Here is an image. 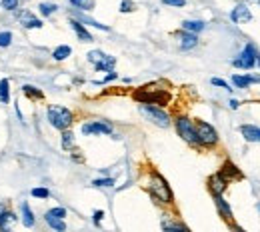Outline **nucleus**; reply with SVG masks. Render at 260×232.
I'll return each mask as SVG.
<instances>
[{
    "mask_svg": "<svg viewBox=\"0 0 260 232\" xmlns=\"http://www.w3.org/2000/svg\"><path fill=\"white\" fill-rule=\"evenodd\" d=\"M46 118H48V122H50V126L52 128H56V130H66V128H70L72 126V122H74V114H72V110H68L66 106H48V110H46Z\"/></svg>",
    "mask_w": 260,
    "mask_h": 232,
    "instance_id": "1",
    "label": "nucleus"
},
{
    "mask_svg": "<svg viewBox=\"0 0 260 232\" xmlns=\"http://www.w3.org/2000/svg\"><path fill=\"white\" fill-rule=\"evenodd\" d=\"M148 192L152 194V198L156 202H162V204H172V190L168 186V182L164 180L158 172H152L150 174V180H148Z\"/></svg>",
    "mask_w": 260,
    "mask_h": 232,
    "instance_id": "2",
    "label": "nucleus"
},
{
    "mask_svg": "<svg viewBox=\"0 0 260 232\" xmlns=\"http://www.w3.org/2000/svg\"><path fill=\"white\" fill-rule=\"evenodd\" d=\"M140 114L150 120L152 124L160 126V128H168L170 126V116L168 112H164L162 108H158L156 104H140Z\"/></svg>",
    "mask_w": 260,
    "mask_h": 232,
    "instance_id": "3",
    "label": "nucleus"
},
{
    "mask_svg": "<svg viewBox=\"0 0 260 232\" xmlns=\"http://www.w3.org/2000/svg\"><path fill=\"white\" fill-rule=\"evenodd\" d=\"M258 58H260V54H258V50H256V46H254V44H246L244 50L232 60V67L242 68V70H250V68L256 67Z\"/></svg>",
    "mask_w": 260,
    "mask_h": 232,
    "instance_id": "4",
    "label": "nucleus"
},
{
    "mask_svg": "<svg viewBox=\"0 0 260 232\" xmlns=\"http://www.w3.org/2000/svg\"><path fill=\"white\" fill-rule=\"evenodd\" d=\"M196 128V136H198V144L200 146H214L218 144V132L214 130L212 124L204 122V120H198L194 124Z\"/></svg>",
    "mask_w": 260,
    "mask_h": 232,
    "instance_id": "5",
    "label": "nucleus"
},
{
    "mask_svg": "<svg viewBox=\"0 0 260 232\" xmlns=\"http://www.w3.org/2000/svg\"><path fill=\"white\" fill-rule=\"evenodd\" d=\"M174 126H176V132L182 140H186L188 144H194L198 146V136H196V128H194V122L186 116H178L174 120Z\"/></svg>",
    "mask_w": 260,
    "mask_h": 232,
    "instance_id": "6",
    "label": "nucleus"
},
{
    "mask_svg": "<svg viewBox=\"0 0 260 232\" xmlns=\"http://www.w3.org/2000/svg\"><path fill=\"white\" fill-rule=\"evenodd\" d=\"M86 58H88L90 64H94V68H96L98 72H110L114 68V64H116V58L114 56H108V54H104L100 50H90L86 54Z\"/></svg>",
    "mask_w": 260,
    "mask_h": 232,
    "instance_id": "7",
    "label": "nucleus"
},
{
    "mask_svg": "<svg viewBox=\"0 0 260 232\" xmlns=\"http://www.w3.org/2000/svg\"><path fill=\"white\" fill-rule=\"evenodd\" d=\"M134 98L140 100L142 104H158V106H164L170 96L166 92H160V90H142V92H136Z\"/></svg>",
    "mask_w": 260,
    "mask_h": 232,
    "instance_id": "8",
    "label": "nucleus"
},
{
    "mask_svg": "<svg viewBox=\"0 0 260 232\" xmlns=\"http://www.w3.org/2000/svg\"><path fill=\"white\" fill-rule=\"evenodd\" d=\"M16 18H18V22H20L24 28H28V30H36V28H42V26H44V22H42L38 16H34L30 10H18V12H16Z\"/></svg>",
    "mask_w": 260,
    "mask_h": 232,
    "instance_id": "9",
    "label": "nucleus"
},
{
    "mask_svg": "<svg viewBox=\"0 0 260 232\" xmlns=\"http://www.w3.org/2000/svg\"><path fill=\"white\" fill-rule=\"evenodd\" d=\"M82 134L84 136H92V134H112V126L104 120H92V122H84L82 124Z\"/></svg>",
    "mask_w": 260,
    "mask_h": 232,
    "instance_id": "10",
    "label": "nucleus"
},
{
    "mask_svg": "<svg viewBox=\"0 0 260 232\" xmlns=\"http://www.w3.org/2000/svg\"><path fill=\"white\" fill-rule=\"evenodd\" d=\"M230 20H232L234 24H246V22L252 20V12H250V8H248L246 4H238V6L232 8Z\"/></svg>",
    "mask_w": 260,
    "mask_h": 232,
    "instance_id": "11",
    "label": "nucleus"
},
{
    "mask_svg": "<svg viewBox=\"0 0 260 232\" xmlns=\"http://www.w3.org/2000/svg\"><path fill=\"white\" fill-rule=\"evenodd\" d=\"M226 184H228V178L222 172H216V174H212L208 178V188H210L212 194H222L224 188H226Z\"/></svg>",
    "mask_w": 260,
    "mask_h": 232,
    "instance_id": "12",
    "label": "nucleus"
},
{
    "mask_svg": "<svg viewBox=\"0 0 260 232\" xmlns=\"http://www.w3.org/2000/svg\"><path fill=\"white\" fill-rule=\"evenodd\" d=\"M20 220H22V224L26 228H32L34 224H36V216H34L32 208H30V204L26 200L20 202Z\"/></svg>",
    "mask_w": 260,
    "mask_h": 232,
    "instance_id": "13",
    "label": "nucleus"
},
{
    "mask_svg": "<svg viewBox=\"0 0 260 232\" xmlns=\"http://www.w3.org/2000/svg\"><path fill=\"white\" fill-rule=\"evenodd\" d=\"M70 26H72V30L76 32L78 40H82V42H92V40H94L92 34L84 28V24H82L78 18H70Z\"/></svg>",
    "mask_w": 260,
    "mask_h": 232,
    "instance_id": "14",
    "label": "nucleus"
},
{
    "mask_svg": "<svg viewBox=\"0 0 260 232\" xmlns=\"http://www.w3.org/2000/svg\"><path fill=\"white\" fill-rule=\"evenodd\" d=\"M252 82H260V76H252V74H234L232 76V84L236 88H248Z\"/></svg>",
    "mask_w": 260,
    "mask_h": 232,
    "instance_id": "15",
    "label": "nucleus"
},
{
    "mask_svg": "<svg viewBox=\"0 0 260 232\" xmlns=\"http://www.w3.org/2000/svg\"><path fill=\"white\" fill-rule=\"evenodd\" d=\"M178 38H180V48H182V50H190V48H196V46H198V36H196L194 32L182 30V32L178 34Z\"/></svg>",
    "mask_w": 260,
    "mask_h": 232,
    "instance_id": "16",
    "label": "nucleus"
},
{
    "mask_svg": "<svg viewBox=\"0 0 260 232\" xmlns=\"http://www.w3.org/2000/svg\"><path fill=\"white\" fill-rule=\"evenodd\" d=\"M212 196H214V204H216V208H218L220 216L230 222V220H232V208L228 206V202L222 198V194H212Z\"/></svg>",
    "mask_w": 260,
    "mask_h": 232,
    "instance_id": "17",
    "label": "nucleus"
},
{
    "mask_svg": "<svg viewBox=\"0 0 260 232\" xmlns=\"http://www.w3.org/2000/svg\"><path fill=\"white\" fill-rule=\"evenodd\" d=\"M18 220V216H16V212H12V210H4L2 212V216H0V230H10L12 226H14V222Z\"/></svg>",
    "mask_w": 260,
    "mask_h": 232,
    "instance_id": "18",
    "label": "nucleus"
},
{
    "mask_svg": "<svg viewBox=\"0 0 260 232\" xmlns=\"http://www.w3.org/2000/svg\"><path fill=\"white\" fill-rule=\"evenodd\" d=\"M240 134L248 140V142H260V128L252 126V124H242L240 126Z\"/></svg>",
    "mask_w": 260,
    "mask_h": 232,
    "instance_id": "19",
    "label": "nucleus"
},
{
    "mask_svg": "<svg viewBox=\"0 0 260 232\" xmlns=\"http://www.w3.org/2000/svg\"><path fill=\"white\" fill-rule=\"evenodd\" d=\"M206 28V22H202V20H184L182 22V30H186V32H202Z\"/></svg>",
    "mask_w": 260,
    "mask_h": 232,
    "instance_id": "20",
    "label": "nucleus"
},
{
    "mask_svg": "<svg viewBox=\"0 0 260 232\" xmlns=\"http://www.w3.org/2000/svg\"><path fill=\"white\" fill-rule=\"evenodd\" d=\"M22 94H24V96H28L30 100H42L44 98V92H42L40 88L32 86V84H24V86H22Z\"/></svg>",
    "mask_w": 260,
    "mask_h": 232,
    "instance_id": "21",
    "label": "nucleus"
},
{
    "mask_svg": "<svg viewBox=\"0 0 260 232\" xmlns=\"http://www.w3.org/2000/svg\"><path fill=\"white\" fill-rule=\"evenodd\" d=\"M70 54H72V48H70L68 44H62V46L54 48V52H52V58H54L56 62H62V60H66Z\"/></svg>",
    "mask_w": 260,
    "mask_h": 232,
    "instance_id": "22",
    "label": "nucleus"
},
{
    "mask_svg": "<svg viewBox=\"0 0 260 232\" xmlns=\"http://www.w3.org/2000/svg\"><path fill=\"white\" fill-rule=\"evenodd\" d=\"M0 102L2 104H8L10 102V80L8 78H2L0 80Z\"/></svg>",
    "mask_w": 260,
    "mask_h": 232,
    "instance_id": "23",
    "label": "nucleus"
},
{
    "mask_svg": "<svg viewBox=\"0 0 260 232\" xmlns=\"http://www.w3.org/2000/svg\"><path fill=\"white\" fill-rule=\"evenodd\" d=\"M44 220H46V224H48L52 230H58V232L66 230L64 218H54V216H46V214H44Z\"/></svg>",
    "mask_w": 260,
    "mask_h": 232,
    "instance_id": "24",
    "label": "nucleus"
},
{
    "mask_svg": "<svg viewBox=\"0 0 260 232\" xmlns=\"http://www.w3.org/2000/svg\"><path fill=\"white\" fill-rule=\"evenodd\" d=\"M38 10H40L42 16H52V14L58 10V6L52 4V2H40V4H38Z\"/></svg>",
    "mask_w": 260,
    "mask_h": 232,
    "instance_id": "25",
    "label": "nucleus"
},
{
    "mask_svg": "<svg viewBox=\"0 0 260 232\" xmlns=\"http://www.w3.org/2000/svg\"><path fill=\"white\" fill-rule=\"evenodd\" d=\"M68 2L78 10H92L94 8V0H68Z\"/></svg>",
    "mask_w": 260,
    "mask_h": 232,
    "instance_id": "26",
    "label": "nucleus"
},
{
    "mask_svg": "<svg viewBox=\"0 0 260 232\" xmlns=\"http://www.w3.org/2000/svg\"><path fill=\"white\" fill-rule=\"evenodd\" d=\"M72 146H74V134L66 128V130H62V148H64V150H70Z\"/></svg>",
    "mask_w": 260,
    "mask_h": 232,
    "instance_id": "27",
    "label": "nucleus"
},
{
    "mask_svg": "<svg viewBox=\"0 0 260 232\" xmlns=\"http://www.w3.org/2000/svg\"><path fill=\"white\" fill-rule=\"evenodd\" d=\"M18 6H20V0H2L0 2V8H4L8 12H16Z\"/></svg>",
    "mask_w": 260,
    "mask_h": 232,
    "instance_id": "28",
    "label": "nucleus"
},
{
    "mask_svg": "<svg viewBox=\"0 0 260 232\" xmlns=\"http://www.w3.org/2000/svg\"><path fill=\"white\" fill-rule=\"evenodd\" d=\"M30 196L46 200L48 196H50V190H48V188H44V186H38V188H32V190H30Z\"/></svg>",
    "mask_w": 260,
    "mask_h": 232,
    "instance_id": "29",
    "label": "nucleus"
},
{
    "mask_svg": "<svg viewBox=\"0 0 260 232\" xmlns=\"http://www.w3.org/2000/svg\"><path fill=\"white\" fill-rule=\"evenodd\" d=\"M12 44V32L10 30H2L0 32V48H6Z\"/></svg>",
    "mask_w": 260,
    "mask_h": 232,
    "instance_id": "30",
    "label": "nucleus"
},
{
    "mask_svg": "<svg viewBox=\"0 0 260 232\" xmlns=\"http://www.w3.org/2000/svg\"><path fill=\"white\" fill-rule=\"evenodd\" d=\"M92 186H96V188H110V186H114V178H98L92 182Z\"/></svg>",
    "mask_w": 260,
    "mask_h": 232,
    "instance_id": "31",
    "label": "nucleus"
},
{
    "mask_svg": "<svg viewBox=\"0 0 260 232\" xmlns=\"http://www.w3.org/2000/svg\"><path fill=\"white\" fill-rule=\"evenodd\" d=\"M46 216H54V218H66V208H62V206L50 208V210L46 212Z\"/></svg>",
    "mask_w": 260,
    "mask_h": 232,
    "instance_id": "32",
    "label": "nucleus"
},
{
    "mask_svg": "<svg viewBox=\"0 0 260 232\" xmlns=\"http://www.w3.org/2000/svg\"><path fill=\"white\" fill-rule=\"evenodd\" d=\"M80 22H86V24H90V26H94L98 30H110L106 24H100L96 20H92V18H86V16H80Z\"/></svg>",
    "mask_w": 260,
    "mask_h": 232,
    "instance_id": "33",
    "label": "nucleus"
},
{
    "mask_svg": "<svg viewBox=\"0 0 260 232\" xmlns=\"http://www.w3.org/2000/svg\"><path fill=\"white\" fill-rule=\"evenodd\" d=\"M162 228L164 230H182V232L188 230L184 224H178V222H166V220L162 222Z\"/></svg>",
    "mask_w": 260,
    "mask_h": 232,
    "instance_id": "34",
    "label": "nucleus"
},
{
    "mask_svg": "<svg viewBox=\"0 0 260 232\" xmlns=\"http://www.w3.org/2000/svg\"><path fill=\"white\" fill-rule=\"evenodd\" d=\"M134 10H136V4H134L132 0H122V2H120V12L126 14V12H134Z\"/></svg>",
    "mask_w": 260,
    "mask_h": 232,
    "instance_id": "35",
    "label": "nucleus"
},
{
    "mask_svg": "<svg viewBox=\"0 0 260 232\" xmlns=\"http://www.w3.org/2000/svg\"><path fill=\"white\" fill-rule=\"evenodd\" d=\"M114 78H118V74H116L114 70H110V72H108V74H106L102 80H98L96 84H106V82H110V80H114Z\"/></svg>",
    "mask_w": 260,
    "mask_h": 232,
    "instance_id": "36",
    "label": "nucleus"
},
{
    "mask_svg": "<svg viewBox=\"0 0 260 232\" xmlns=\"http://www.w3.org/2000/svg\"><path fill=\"white\" fill-rule=\"evenodd\" d=\"M162 4L166 6H176V8H182L186 4V0H162Z\"/></svg>",
    "mask_w": 260,
    "mask_h": 232,
    "instance_id": "37",
    "label": "nucleus"
},
{
    "mask_svg": "<svg viewBox=\"0 0 260 232\" xmlns=\"http://www.w3.org/2000/svg\"><path fill=\"white\" fill-rule=\"evenodd\" d=\"M210 82H212L214 86H220V88H224V90H232V88H230V86L226 84V80H222V78H212Z\"/></svg>",
    "mask_w": 260,
    "mask_h": 232,
    "instance_id": "38",
    "label": "nucleus"
},
{
    "mask_svg": "<svg viewBox=\"0 0 260 232\" xmlns=\"http://www.w3.org/2000/svg\"><path fill=\"white\" fill-rule=\"evenodd\" d=\"M102 218H104V210H94V216H92V220H94V224H96V226H100Z\"/></svg>",
    "mask_w": 260,
    "mask_h": 232,
    "instance_id": "39",
    "label": "nucleus"
},
{
    "mask_svg": "<svg viewBox=\"0 0 260 232\" xmlns=\"http://www.w3.org/2000/svg\"><path fill=\"white\" fill-rule=\"evenodd\" d=\"M238 106H240L238 100H230V108H238Z\"/></svg>",
    "mask_w": 260,
    "mask_h": 232,
    "instance_id": "40",
    "label": "nucleus"
},
{
    "mask_svg": "<svg viewBox=\"0 0 260 232\" xmlns=\"http://www.w3.org/2000/svg\"><path fill=\"white\" fill-rule=\"evenodd\" d=\"M6 210V204H0V216H2V212Z\"/></svg>",
    "mask_w": 260,
    "mask_h": 232,
    "instance_id": "41",
    "label": "nucleus"
},
{
    "mask_svg": "<svg viewBox=\"0 0 260 232\" xmlns=\"http://www.w3.org/2000/svg\"><path fill=\"white\" fill-rule=\"evenodd\" d=\"M258 208H260V206H258Z\"/></svg>",
    "mask_w": 260,
    "mask_h": 232,
    "instance_id": "42",
    "label": "nucleus"
}]
</instances>
